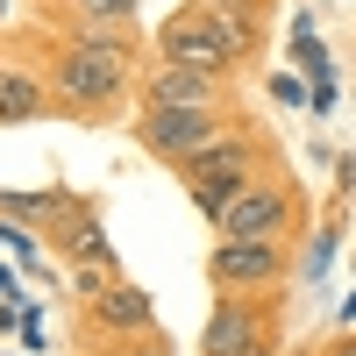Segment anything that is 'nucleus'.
I'll list each match as a JSON object with an SVG mask.
<instances>
[{
  "label": "nucleus",
  "mask_w": 356,
  "mask_h": 356,
  "mask_svg": "<svg viewBox=\"0 0 356 356\" xmlns=\"http://www.w3.org/2000/svg\"><path fill=\"white\" fill-rule=\"evenodd\" d=\"M157 50H164V65H200V72H221L228 57H243L228 43V29L214 22V8H193V15H171L157 29Z\"/></svg>",
  "instance_id": "obj_1"
},
{
  "label": "nucleus",
  "mask_w": 356,
  "mask_h": 356,
  "mask_svg": "<svg viewBox=\"0 0 356 356\" xmlns=\"http://www.w3.org/2000/svg\"><path fill=\"white\" fill-rule=\"evenodd\" d=\"M143 143H150L157 157H193L214 143V107L207 100H178V107H150V122H143Z\"/></svg>",
  "instance_id": "obj_2"
},
{
  "label": "nucleus",
  "mask_w": 356,
  "mask_h": 356,
  "mask_svg": "<svg viewBox=\"0 0 356 356\" xmlns=\"http://www.w3.org/2000/svg\"><path fill=\"white\" fill-rule=\"evenodd\" d=\"M122 93V50L114 43H72L65 50V100L72 107H100Z\"/></svg>",
  "instance_id": "obj_3"
},
{
  "label": "nucleus",
  "mask_w": 356,
  "mask_h": 356,
  "mask_svg": "<svg viewBox=\"0 0 356 356\" xmlns=\"http://www.w3.org/2000/svg\"><path fill=\"white\" fill-rule=\"evenodd\" d=\"M186 164H193V200L207 214H221V207L243 193V178H250V150L243 143H207V150H193Z\"/></svg>",
  "instance_id": "obj_4"
},
{
  "label": "nucleus",
  "mask_w": 356,
  "mask_h": 356,
  "mask_svg": "<svg viewBox=\"0 0 356 356\" xmlns=\"http://www.w3.org/2000/svg\"><path fill=\"white\" fill-rule=\"evenodd\" d=\"M285 214H292V200L285 193H264V186H243L228 207H221V235H235V243H271V235L285 228Z\"/></svg>",
  "instance_id": "obj_5"
},
{
  "label": "nucleus",
  "mask_w": 356,
  "mask_h": 356,
  "mask_svg": "<svg viewBox=\"0 0 356 356\" xmlns=\"http://www.w3.org/2000/svg\"><path fill=\"white\" fill-rule=\"evenodd\" d=\"M200 349L207 356H257L264 349V321L250 314V307H214V314H207V335H200Z\"/></svg>",
  "instance_id": "obj_6"
},
{
  "label": "nucleus",
  "mask_w": 356,
  "mask_h": 356,
  "mask_svg": "<svg viewBox=\"0 0 356 356\" xmlns=\"http://www.w3.org/2000/svg\"><path fill=\"white\" fill-rule=\"evenodd\" d=\"M214 278L221 285H264V278H278V250L271 243H235V235H221Z\"/></svg>",
  "instance_id": "obj_7"
},
{
  "label": "nucleus",
  "mask_w": 356,
  "mask_h": 356,
  "mask_svg": "<svg viewBox=\"0 0 356 356\" xmlns=\"http://www.w3.org/2000/svg\"><path fill=\"white\" fill-rule=\"evenodd\" d=\"M214 93V72H200V65H164L150 79V107H178V100H207Z\"/></svg>",
  "instance_id": "obj_8"
},
{
  "label": "nucleus",
  "mask_w": 356,
  "mask_h": 356,
  "mask_svg": "<svg viewBox=\"0 0 356 356\" xmlns=\"http://www.w3.org/2000/svg\"><path fill=\"white\" fill-rule=\"evenodd\" d=\"M93 321H100V328H150V292H136V285H107L100 300H93Z\"/></svg>",
  "instance_id": "obj_9"
},
{
  "label": "nucleus",
  "mask_w": 356,
  "mask_h": 356,
  "mask_svg": "<svg viewBox=\"0 0 356 356\" xmlns=\"http://www.w3.org/2000/svg\"><path fill=\"white\" fill-rule=\"evenodd\" d=\"M43 107V86L29 72H0V122H29Z\"/></svg>",
  "instance_id": "obj_10"
},
{
  "label": "nucleus",
  "mask_w": 356,
  "mask_h": 356,
  "mask_svg": "<svg viewBox=\"0 0 356 356\" xmlns=\"http://www.w3.org/2000/svg\"><path fill=\"white\" fill-rule=\"evenodd\" d=\"M65 243H72V257H79V264H100V271H114V257H107V235H100V221H65Z\"/></svg>",
  "instance_id": "obj_11"
},
{
  "label": "nucleus",
  "mask_w": 356,
  "mask_h": 356,
  "mask_svg": "<svg viewBox=\"0 0 356 356\" xmlns=\"http://www.w3.org/2000/svg\"><path fill=\"white\" fill-rule=\"evenodd\" d=\"M292 57H300V72H314V79H335V72H328V50H321V36H314V22H307V15L292 22Z\"/></svg>",
  "instance_id": "obj_12"
},
{
  "label": "nucleus",
  "mask_w": 356,
  "mask_h": 356,
  "mask_svg": "<svg viewBox=\"0 0 356 356\" xmlns=\"http://www.w3.org/2000/svg\"><path fill=\"white\" fill-rule=\"evenodd\" d=\"M22 349H50V335H43V307H22Z\"/></svg>",
  "instance_id": "obj_13"
},
{
  "label": "nucleus",
  "mask_w": 356,
  "mask_h": 356,
  "mask_svg": "<svg viewBox=\"0 0 356 356\" xmlns=\"http://www.w3.org/2000/svg\"><path fill=\"white\" fill-rule=\"evenodd\" d=\"M79 8H86V15H100V22H122L136 0H79Z\"/></svg>",
  "instance_id": "obj_14"
},
{
  "label": "nucleus",
  "mask_w": 356,
  "mask_h": 356,
  "mask_svg": "<svg viewBox=\"0 0 356 356\" xmlns=\"http://www.w3.org/2000/svg\"><path fill=\"white\" fill-rule=\"evenodd\" d=\"M0 243H8V250H15L22 264H36V243H29V235H22V228H8V221H0Z\"/></svg>",
  "instance_id": "obj_15"
},
{
  "label": "nucleus",
  "mask_w": 356,
  "mask_h": 356,
  "mask_svg": "<svg viewBox=\"0 0 356 356\" xmlns=\"http://www.w3.org/2000/svg\"><path fill=\"white\" fill-rule=\"evenodd\" d=\"M271 100H285V107H300V100H314V93H300V79H271Z\"/></svg>",
  "instance_id": "obj_16"
},
{
  "label": "nucleus",
  "mask_w": 356,
  "mask_h": 356,
  "mask_svg": "<svg viewBox=\"0 0 356 356\" xmlns=\"http://www.w3.org/2000/svg\"><path fill=\"white\" fill-rule=\"evenodd\" d=\"M0 292H15V271H8V264H0Z\"/></svg>",
  "instance_id": "obj_17"
},
{
  "label": "nucleus",
  "mask_w": 356,
  "mask_h": 356,
  "mask_svg": "<svg viewBox=\"0 0 356 356\" xmlns=\"http://www.w3.org/2000/svg\"><path fill=\"white\" fill-rule=\"evenodd\" d=\"M342 356H356V342H342Z\"/></svg>",
  "instance_id": "obj_18"
}]
</instances>
